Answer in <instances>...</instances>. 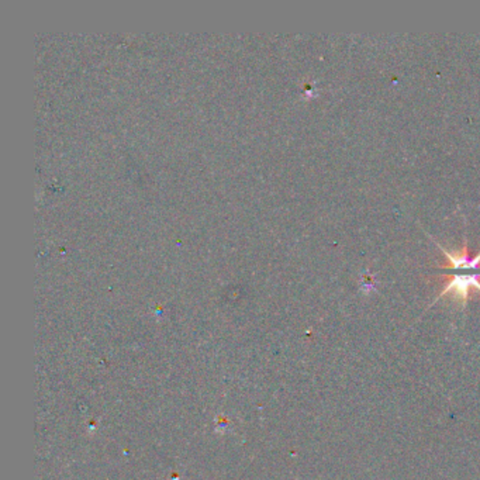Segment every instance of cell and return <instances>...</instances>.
Returning a JSON list of instances; mask_svg holds the SVG:
<instances>
[{"label": "cell", "instance_id": "cell-1", "mask_svg": "<svg viewBox=\"0 0 480 480\" xmlns=\"http://www.w3.org/2000/svg\"><path fill=\"white\" fill-rule=\"evenodd\" d=\"M471 287H476L478 290H480V273H454L452 279L442 289V292L435 299V302L441 299L442 296L454 295V297L461 300L462 306H465L468 302Z\"/></svg>", "mask_w": 480, "mask_h": 480}, {"label": "cell", "instance_id": "cell-2", "mask_svg": "<svg viewBox=\"0 0 480 480\" xmlns=\"http://www.w3.org/2000/svg\"><path fill=\"white\" fill-rule=\"evenodd\" d=\"M438 247L444 252V255L448 258V261L451 262V267H444L445 270H466V269L468 270H476L478 267H480V252L475 258H469L466 240H465L464 248L459 252H456V254H452V252L446 251L441 245H438Z\"/></svg>", "mask_w": 480, "mask_h": 480}]
</instances>
